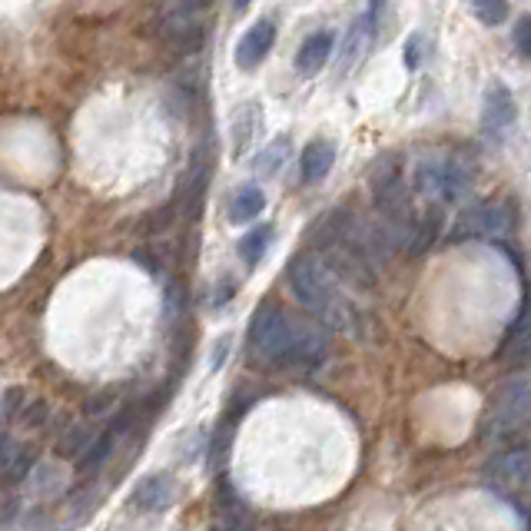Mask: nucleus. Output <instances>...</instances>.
<instances>
[{
  "mask_svg": "<svg viewBox=\"0 0 531 531\" xmlns=\"http://www.w3.org/2000/svg\"><path fill=\"white\" fill-rule=\"evenodd\" d=\"M468 4H472V14L482 20L485 27L505 24V17H508V0H468Z\"/></svg>",
  "mask_w": 531,
  "mask_h": 531,
  "instance_id": "obj_20",
  "label": "nucleus"
},
{
  "mask_svg": "<svg viewBox=\"0 0 531 531\" xmlns=\"http://www.w3.org/2000/svg\"><path fill=\"white\" fill-rule=\"evenodd\" d=\"M286 156H289V140H286V137H276L263 153L256 156L253 173L259 176V180H269V176L279 173V166L286 163Z\"/></svg>",
  "mask_w": 531,
  "mask_h": 531,
  "instance_id": "obj_17",
  "label": "nucleus"
},
{
  "mask_svg": "<svg viewBox=\"0 0 531 531\" xmlns=\"http://www.w3.org/2000/svg\"><path fill=\"white\" fill-rule=\"evenodd\" d=\"M87 442H90L87 425H70L67 435L60 439V452H64V455H80L83 449H87Z\"/></svg>",
  "mask_w": 531,
  "mask_h": 531,
  "instance_id": "obj_21",
  "label": "nucleus"
},
{
  "mask_svg": "<svg viewBox=\"0 0 531 531\" xmlns=\"http://www.w3.org/2000/svg\"><path fill=\"white\" fill-rule=\"evenodd\" d=\"M176 498V485L170 475H150L137 485V492L130 495V505L137 512H166Z\"/></svg>",
  "mask_w": 531,
  "mask_h": 531,
  "instance_id": "obj_10",
  "label": "nucleus"
},
{
  "mask_svg": "<svg viewBox=\"0 0 531 531\" xmlns=\"http://www.w3.org/2000/svg\"><path fill=\"white\" fill-rule=\"evenodd\" d=\"M498 356H502L505 362H512V366H522V362L531 359V309L528 306L522 309V316L515 319V326L508 329Z\"/></svg>",
  "mask_w": 531,
  "mask_h": 531,
  "instance_id": "obj_12",
  "label": "nucleus"
},
{
  "mask_svg": "<svg viewBox=\"0 0 531 531\" xmlns=\"http://www.w3.org/2000/svg\"><path fill=\"white\" fill-rule=\"evenodd\" d=\"M512 37H515V47H518V54L531 60V14H525L522 20H518V24H515V30H512Z\"/></svg>",
  "mask_w": 531,
  "mask_h": 531,
  "instance_id": "obj_23",
  "label": "nucleus"
},
{
  "mask_svg": "<svg viewBox=\"0 0 531 531\" xmlns=\"http://www.w3.org/2000/svg\"><path fill=\"white\" fill-rule=\"evenodd\" d=\"M276 44V24L273 20H259L243 34V40L236 44V67L239 70H256L269 57V50Z\"/></svg>",
  "mask_w": 531,
  "mask_h": 531,
  "instance_id": "obj_9",
  "label": "nucleus"
},
{
  "mask_svg": "<svg viewBox=\"0 0 531 531\" xmlns=\"http://www.w3.org/2000/svg\"><path fill=\"white\" fill-rule=\"evenodd\" d=\"M216 531H239V528H216Z\"/></svg>",
  "mask_w": 531,
  "mask_h": 531,
  "instance_id": "obj_25",
  "label": "nucleus"
},
{
  "mask_svg": "<svg viewBox=\"0 0 531 531\" xmlns=\"http://www.w3.org/2000/svg\"><path fill=\"white\" fill-rule=\"evenodd\" d=\"M332 163H336V147H332L329 140H312L303 150V160H299V166H303V180H309V183L326 180Z\"/></svg>",
  "mask_w": 531,
  "mask_h": 531,
  "instance_id": "obj_13",
  "label": "nucleus"
},
{
  "mask_svg": "<svg viewBox=\"0 0 531 531\" xmlns=\"http://www.w3.org/2000/svg\"><path fill=\"white\" fill-rule=\"evenodd\" d=\"M512 123H515V97L508 87L495 83V87H488L482 103V133L488 140H505Z\"/></svg>",
  "mask_w": 531,
  "mask_h": 531,
  "instance_id": "obj_8",
  "label": "nucleus"
},
{
  "mask_svg": "<svg viewBox=\"0 0 531 531\" xmlns=\"http://www.w3.org/2000/svg\"><path fill=\"white\" fill-rule=\"evenodd\" d=\"M256 127H259V110L253 107V103H243V107L233 113V127H229V133H233L236 156H243V150L249 147V140H253Z\"/></svg>",
  "mask_w": 531,
  "mask_h": 531,
  "instance_id": "obj_16",
  "label": "nucleus"
},
{
  "mask_svg": "<svg viewBox=\"0 0 531 531\" xmlns=\"http://www.w3.org/2000/svg\"><path fill=\"white\" fill-rule=\"evenodd\" d=\"M472 186V170L458 156H429L415 166V190L429 203H458Z\"/></svg>",
  "mask_w": 531,
  "mask_h": 531,
  "instance_id": "obj_3",
  "label": "nucleus"
},
{
  "mask_svg": "<svg viewBox=\"0 0 531 531\" xmlns=\"http://www.w3.org/2000/svg\"><path fill=\"white\" fill-rule=\"evenodd\" d=\"M515 226V206L505 200H488L478 206H465L452 223V239H478V236H505Z\"/></svg>",
  "mask_w": 531,
  "mask_h": 531,
  "instance_id": "obj_5",
  "label": "nucleus"
},
{
  "mask_svg": "<svg viewBox=\"0 0 531 531\" xmlns=\"http://www.w3.org/2000/svg\"><path fill=\"white\" fill-rule=\"evenodd\" d=\"M249 356L269 369H316L329 356L322 322L299 319L276 303H263L249 322Z\"/></svg>",
  "mask_w": 531,
  "mask_h": 531,
  "instance_id": "obj_1",
  "label": "nucleus"
},
{
  "mask_svg": "<svg viewBox=\"0 0 531 531\" xmlns=\"http://www.w3.org/2000/svg\"><path fill=\"white\" fill-rule=\"evenodd\" d=\"M113 435L117 432H103L100 439H93L87 449L80 452V462H77L80 472H97L100 465H107V458L113 455Z\"/></svg>",
  "mask_w": 531,
  "mask_h": 531,
  "instance_id": "obj_19",
  "label": "nucleus"
},
{
  "mask_svg": "<svg viewBox=\"0 0 531 531\" xmlns=\"http://www.w3.org/2000/svg\"><path fill=\"white\" fill-rule=\"evenodd\" d=\"M485 478L498 488H512V492H528L531 488V449L518 445L502 455H495L485 465Z\"/></svg>",
  "mask_w": 531,
  "mask_h": 531,
  "instance_id": "obj_6",
  "label": "nucleus"
},
{
  "mask_svg": "<svg viewBox=\"0 0 531 531\" xmlns=\"http://www.w3.org/2000/svg\"><path fill=\"white\" fill-rule=\"evenodd\" d=\"M30 468V452L20 449L17 442H10L7 435H0V475L20 478Z\"/></svg>",
  "mask_w": 531,
  "mask_h": 531,
  "instance_id": "obj_18",
  "label": "nucleus"
},
{
  "mask_svg": "<svg viewBox=\"0 0 531 531\" xmlns=\"http://www.w3.org/2000/svg\"><path fill=\"white\" fill-rule=\"evenodd\" d=\"M269 243H273V226H256V229H249V233L239 239V259L249 266V269H256L259 263H263V256H266V249Z\"/></svg>",
  "mask_w": 531,
  "mask_h": 531,
  "instance_id": "obj_15",
  "label": "nucleus"
},
{
  "mask_svg": "<svg viewBox=\"0 0 531 531\" xmlns=\"http://www.w3.org/2000/svg\"><path fill=\"white\" fill-rule=\"evenodd\" d=\"M156 34L173 50H196L206 40V20L203 14H160Z\"/></svg>",
  "mask_w": 531,
  "mask_h": 531,
  "instance_id": "obj_7",
  "label": "nucleus"
},
{
  "mask_svg": "<svg viewBox=\"0 0 531 531\" xmlns=\"http://www.w3.org/2000/svg\"><path fill=\"white\" fill-rule=\"evenodd\" d=\"M210 0H160V14H203Z\"/></svg>",
  "mask_w": 531,
  "mask_h": 531,
  "instance_id": "obj_22",
  "label": "nucleus"
},
{
  "mask_svg": "<svg viewBox=\"0 0 531 531\" xmlns=\"http://www.w3.org/2000/svg\"><path fill=\"white\" fill-rule=\"evenodd\" d=\"M249 4V0H233V7H246Z\"/></svg>",
  "mask_w": 531,
  "mask_h": 531,
  "instance_id": "obj_24",
  "label": "nucleus"
},
{
  "mask_svg": "<svg viewBox=\"0 0 531 531\" xmlns=\"http://www.w3.org/2000/svg\"><path fill=\"white\" fill-rule=\"evenodd\" d=\"M289 289L303 303L312 319L339 332L359 329V309L349 303V296L336 286V276L329 273L319 256H296L289 263Z\"/></svg>",
  "mask_w": 531,
  "mask_h": 531,
  "instance_id": "obj_2",
  "label": "nucleus"
},
{
  "mask_svg": "<svg viewBox=\"0 0 531 531\" xmlns=\"http://www.w3.org/2000/svg\"><path fill=\"white\" fill-rule=\"evenodd\" d=\"M266 210V196L263 190H256V186H243L236 196H233V203H229V210H226V220L239 226V223H249V220H256L259 213Z\"/></svg>",
  "mask_w": 531,
  "mask_h": 531,
  "instance_id": "obj_14",
  "label": "nucleus"
},
{
  "mask_svg": "<svg viewBox=\"0 0 531 531\" xmlns=\"http://www.w3.org/2000/svg\"><path fill=\"white\" fill-rule=\"evenodd\" d=\"M528 422H531V376H508L492 395L488 435L505 439V435L522 432Z\"/></svg>",
  "mask_w": 531,
  "mask_h": 531,
  "instance_id": "obj_4",
  "label": "nucleus"
},
{
  "mask_svg": "<svg viewBox=\"0 0 531 531\" xmlns=\"http://www.w3.org/2000/svg\"><path fill=\"white\" fill-rule=\"evenodd\" d=\"M332 47H336V37L329 34V30H319V34H312L303 40V47H299V54H296V67H299V74H319L322 67H326V60L332 57Z\"/></svg>",
  "mask_w": 531,
  "mask_h": 531,
  "instance_id": "obj_11",
  "label": "nucleus"
}]
</instances>
